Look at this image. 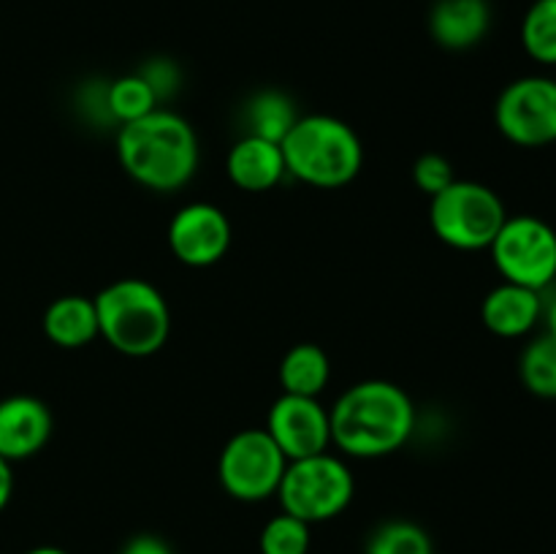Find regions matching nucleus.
<instances>
[{
    "instance_id": "f257e3e1",
    "label": "nucleus",
    "mask_w": 556,
    "mask_h": 554,
    "mask_svg": "<svg viewBox=\"0 0 556 554\" xmlns=\"http://www.w3.org/2000/svg\"><path fill=\"white\" fill-rule=\"evenodd\" d=\"M331 445L353 459H380L410 440L416 405L391 380H358L348 386L329 411Z\"/></svg>"
},
{
    "instance_id": "f03ea898",
    "label": "nucleus",
    "mask_w": 556,
    "mask_h": 554,
    "mask_svg": "<svg viewBox=\"0 0 556 554\" xmlns=\"http://www.w3.org/2000/svg\"><path fill=\"white\" fill-rule=\"evenodd\" d=\"M117 161L141 188L174 193L199 172V136L182 114L157 106L134 123L119 125Z\"/></svg>"
},
{
    "instance_id": "7ed1b4c3",
    "label": "nucleus",
    "mask_w": 556,
    "mask_h": 554,
    "mask_svg": "<svg viewBox=\"0 0 556 554\" xmlns=\"http://www.w3.org/2000/svg\"><path fill=\"white\" fill-rule=\"evenodd\" d=\"M280 150L288 174L320 190L345 188L364 168L362 139L345 119L331 114L299 117Z\"/></svg>"
},
{
    "instance_id": "20e7f679",
    "label": "nucleus",
    "mask_w": 556,
    "mask_h": 554,
    "mask_svg": "<svg viewBox=\"0 0 556 554\" xmlns=\"http://www.w3.org/2000/svg\"><path fill=\"white\" fill-rule=\"evenodd\" d=\"M98 337L117 353L144 358L161 351L172 335L166 297L141 277H123L98 291Z\"/></svg>"
},
{
    "instance_id": "39448f33",
    "label": "nucleus",
    "mask_w": 556,
    "mask_h": 554,
    "mask_svg": "<svg viewBox=\"0 0 556 554\" xmlns=\"http://www.w3.org/2000/svg\"><path fill=\"white\" fill-rule=\"evenodd\" d=\"M508 210L497 190L472 179H454L443 193L429 199V226L434 237L454 250H489L503 228Z\"/></svg>"
},
{
    "instance_id": "423d86ee",
    "label": "nucleus",
    "mask_w": 556,
    "mask_h": 554,
    "mask_svg": "<svg viewBox=\"0 0 556 554\" xmlns=\"http://www.w3.org/2000/svg\"><path fill=\"white\" fill-rule=\"evenodd\" d=\"M353 494H356V481L351 467L342 456L329 451L288 462L277 487L282 511L307 521L309 527L340 516L351 505Z\"/></svg>"
},
{
    "instance_id": "0eeeda50",
    "label": "nucleus",
    "mask_w": 556,
    "mask_h": 554,
    "mask_svg": "<svg viewBox=\"0 0 556 554\" xmlns=\"http://www.w3.org/2000/svg\"><path fill=\"white\" fill-rule=\"evenodd\" d=\"M494 269L505 282L546 291L556 280V228L538 215L505 217L489 244Z\"/></svg>"
},
{
    "instance_id": "6e6552de",
    "label": "nucleus",
    "mask_w": 556,
    "mask_h": 554,
    "mask_svg": "<svg viewBox=\"0 0 556 554\" xmlns=\"http://www.w3.org/2000/svg\"><path fill=\"white\" fill-rule=\"evenodd\" d=\"M286 465V454L277 449L266 429H242L223 445L217 478L233 500L261 503L277 494Z\"/></svg>"
},
{
    "instance_id": "1a4fd4ad",
    "label": "nucleus",
    "mask_w": 556,
    "mask_h": 554,
    "mask_svg": "<svg viewBox=\"0 0 556 554\" xmlns=\"http://www.w3.org/2000/svg\"><path fill=\"white\" fill-rule=\"evenodd\" d=\"M494 125L516 147L538 150L556 141V79L519 76L494 101Z\"/></svg>"
},
{
    "instance_id": "9d476101",
    "label": "nucleus",
    "mask_w": 556,
    "mask_h": 554,
    "mask_svg": "<svg viewBox=\"0 0 556 554\" xmlns=\"http://www.w3.org/2000/svg\"><path fill=\"white\" fill-rule=\"evenodd\" d=\"M231 221L210 201L179 206L168 223V248L174 259L193 269L217 264L231 248Z\"/></svg>"
},
{
    "instance_id": "9b49d317",
    "label": "nucleus",
    "mask_w": 556,
    "mask_h": 554,
    "mask_svg": "<svg viewBox=\"0 0 556 554\" xmlns=\"http://www.w3.org/2000/svg\"><path fill=\"white\" fill-rule=\"evenodd\" d=\"M264 429L288 462L324 454L331 445L329 411L318 396L280 394L266 413Z\"/></svg>"
},
{
    "instance_id": "f8f14e48",
    "label": "nucleus",
    "mask_w": 556,
    "mask_h": 554,
    "mask_svg": "<svg viewBox=\"0 0 556 554\" xmlns=\"http://www.w3.org/2000/svg\"><path fill=\"white\" fill-rule=\"evenodd\" d=\"M52 427L47 402L30 394L5 396L0 400V456L5 462L30 459L49 443Z\"/></svg>"
},
{
    "instance_id": "ddd939ff",
    "label": "nucleus",
    "mask_w": 556,
    "mask_h": 554,
    "mask_svg": "<svg viewBox=\"0 0 556 554\" xmlns=\"http://www.w3.org/2000/svg\"><path fill=\"white\" fill-rule=\"evenodd\" d=\"M543 315V293L516 282H500L483 297L481 320L494 337L519 340L538 329Z\"/></svg>"
},
{
    "instance_id": "4468645a",
    "label": "nucleus",
    "mask_w": 556,
    "mask_h": 554,
    "mask_svg": "<svg viewBox=\"0 0 556 554\" xmlns=\"http://www.w3.org/2000/svg\"><path fill=\"white\" fill-rule=\"evenodd\" d=\"M492 27L489 0H438L429 11V36L448 52L478 47Z\"/></svg>"
},
{
    "instance_id": "2eb2a0df",
    "label": "nucleus",
    "mask_w": 556,
    "mask_h": 554,
    "mask_svg": "<svg viewBox=\"0 0 556 554\" xmlns=\"http://www.w3.org/2000/svg\"><path fill=\"white\" fill-rule=\"evenodd\" d=\"M226 174L239 190L264 193L288 177V168L277 141L244 134L228 152Z\"/></svg>"
},
{
    "instance_id": "dca6fc26",
    "label": "nucleus",
    "mask_w": 556,
    "mask_h": 554,
    "mask_svg": "<svg viewBox=\"0 0 556 554\" xmlns=\"http://www.w3.org/2000/svg\"><path fill=\"white\" fill-rule=\"evenodd\" d=\"M43 335L49 342L58 348H76L90 345L98 337V310L96 299L79 297V293H68V297L54 299L43 313Z\"/></svg>"
},
{
    "instance_id": "f3484780",
    "label": "nucleus",
    "mask_w": 556,
    "mask_h": 554,
    "mask_svg": "<svg viewBox=\"0 0 556 554\" xmlns=\"http://www.w3.org/2000/svg\"><path fill=\"white\" fill-rule=\"evenodd\" d=\"M277 378H280L282 394L320 396L331 378L329 356H326L324 348L315 345V342H296V345L288 348V353L282 356Z\"/></svg>"
},
{
    "instance_id": "a211bd4d",
    "label": "nucleus",
    "mask_w": 556,
    "mask_h": 554,
    "mask_svg": "<svg viewBox=\"0 0 556 554\" xmlns=\"http://www.w3.org/2000/svg\"><path fill=\"white\" fill-rule=\"evenodd\" d=\"M299 119L296 106L291 98L280 90L255 92L244 106V123H248V136H261L280 144L288 130Z\"/></svg>"
},
{
    "instance_id": "6ab92c4d",
    "label": "nucleus",
    "mask_w": 556,
    "mask_h": 554,
    "mask_svg": "<svg viewBox=\"0 0 556 554\" xmlns=\"http://www.w3.org/2000/svg\"><path fill=\"white\" fill-rule=\"evenodd\" d=\"M519 378L530 394L556 400V337L543 331L527 342L519 358Z\"/></svg>"
},
{
    "instance_id": "aec40b11",
    "label": "nucleus",
    "mask_w": 556,
    "mask_h": 554,
    "mask_svg": "<svg viewBox=\"0 0 556 554\" xmlns=\"http://www.w3.org/2000/svg\"><path fill=\"white\" fill-rule=\"evenodd\" d=\"M364 554H434V543L416 521L389 519L369 532Z\"/></svg>"
},
{
    "instance_id": "412c9836",
    "label": "nucleus",
    "mask_w": 556,
    "mask_h": 554,
    "mask_svg": "<svg viewBox=\"0 0 556 554\" xmlns=\"http://www.w3.org/2000/svg\"><path fill=\"white\" fill-rule=\"evenodd\" d=\"M521 47L535 63L556 68V0H535L521 20Z\"/></svg>"
},
{
    "instance_id": "4be33fe9",
    "label": "nucleus",
    "mask_w": 556,
    "mask_h": 554,
    "mask_svg": "<svg viewBox=\"0 0 556 554\" xmlns=\"http://www.w3.org/2000/svg\"><path fill=\"white\" fill-rule=\"evenodd\" d=\"M106 112L109 117L117 119L119 125L134 123V119L144 117L152 109H157V96L152 92L150 81L141 74H128L114 79L112 85L106 87Z\"/></svg>"
},
{
    "instance_id": "5701e85b",
    "label": "nucleus",
    "mask_w": 556,
    "mask_h": 554,
    "mask_svg": "<svg viewBox=\"0 0 556 554\" xmlns=\"http://www.w3.org/2000/svg\"><path fill=\"white\" fill-rule=\"evenodd\" d=\"M258 549L261 554H309V525L280 511L261 530Z\"/></svg>"
},
{
    "instance_id": "b1692460",
    "label": "nucleus",
    "mask_w": 556,
    "mask_h": 554,
    "mask_svg": "<svg viewBox=\"0 0 556 554\" xmlns=\"http://www.w3.org/2000/svg\"><path fill=\"white\" fill-rule=\"evenodd\" d=\"M454 179V163L445 155H440V152H424L416 161V166H413V182H416V188L421 190L424 196H429V199L443 193Z\"/></svg>"
},
{
    "instance_id": "393cba45",
    "label": "nucleus",
    "mask_w": 556,
    "mask_h": 554,
    "mask_svg": "<svg viewBox=\"0 0 556 554\" xmlns=\"http://www.w3.org/2000/svg\"><path fill=\"white\" fill-rule=\"evenodd\" d=\"M147 81H150L152 92L157 96V101H163L166 96H174L179 85V74L168 60H152L150 65H144V71H139Z\"/></svg>"
},
{
    "instance_id": "a878e982",
    "label": "nucleus",
    "mask_w": 556,
    "mask_h": 554,
    "mask_svg": "<svg viewBox=\"0 0 556 554\" xmlns=\"http://www.w3.org/2000/svg\"><path fill=\"white\" fill-rule=\"evenodd\" d=\"M119 554H174V552L163 538L150 536V532H141V536L130 538V541L119 549Z\"/></svg>"
},
{
    "instance_id": "bb28decb",
    "label": "nucleus",
    "mask_w": 556,
    "mask_h": 554,
    "mask_svg": "<svg viewBox=\"0 0 556 554\" xmlns=\"http://www.w3.org/2000/svg\"><path fill=\"white\" fill-rule=\"evenodd\" d=\"M11 494H14V473H11V462L0 456V511L9 505Z\"/></svg>"
},
{
    "instance_id": "cd10ccee",
    "label": "nucleus",
    "mask_w": 556,
    "mask_h": 554,
    "mask_svg": "<svg viewBox=\"0 0 556 554\" xmlns=\"http://www.w3.org/2000/svg\"><path fill=\"white\" fill-rule=\"evenodd\" d=\"M541 324H543V329H546V335L556 337V293L552 299H543Z\"/></svg>"
},
{
    "instance_id": "c85d7f7f",
    "label": "nucleus",
    "mask_w": 556,
    "mask_h": 554,
    "mask_svg": "<svg viewBox=\"0 0 556 554\" xmlns=\"http://www.w3.org/2000/svg\"><path fill=\"white\" fill-rule=\"evenodd\" d=\"M25 554H68V552H65V549H60V546H36V549H30V552H25Z\"/></svg>"
}]
</instances>
